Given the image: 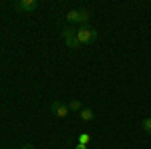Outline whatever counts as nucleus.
Instances as JSON below:
<instances>
[{
  "label": "nucleus",
  "mask_w": 151,
  "mask_h": 149,
  "mask_svg": "<svg viewBox=\"0 0 151 149\" xmlns=\"http://www.w3.org/2000/svg\"><path fill=\"white\" fill-rule=\"evenodd\" d=\"M77 38H79L81 45H91V42L97 40V30L93 26H81L77 30Z\"/></svg>",
  "instance_id": "obj_1"
},
{
  "label": "nucleus",
  "mask_w": 151,
  "mask_h": 149,
  "mask_svg": "<svg viewBox=\"0 0 151 149\" xmlns=\"http://www.w3.org/2000/svg\"><path fill=\"white\" fill-rule=\"evenodd\" d=\"M22 149H35L32 145H22Z\"/></svg>",
  "instance_id": "obj_12"
},
{
  "label": "nucleus",
  "mask_w": 151,
  "mask_h": 149,
  "mask_svg": "<svg viewBox=\"0 0 151 149\" xmlns=\"http://www.w3.org/2000/svg\"><path fill=\"white\" fill-rule=\"evenodd\" d=\"M67 20L69 22H79V10H70L67 14Z\"/></svg>",
  "instance_id": "obj_8"
},
{
  "label": "nucleus",
  "mask_w": 151,
  "mask_h": 149,
  "mask_svg": "<svg viewBox=\"0 0 151 149\" xmlns=\"http://www.w3.org/2000/svg\"><path fill=\"white\" fill-rule=\"evenodd\" d=\"M75 149H87V145H81V143H77V145H75Z\"/></svg>",
  "instance_id": "obj_11"
},
{
  "label": "nucleus",
  "mask_w": 151,
  "mask_h": 149,
  "mask_svg": "<svg viewBox=\"0 0 151 149\" xmlns=\"http://www.w3.org/2000/svg\"><path fill=\"white\" fill-rule=\"evenodd\" d=\"M89 141H91V135H89V133H81V135H79V141H77V143H81V145H87Z\"/></svg>",
  "instance_id": "obj_10"
},
{
  "label": "nucleus",
  "mask_w": 151,
  "mask_h": 149,
  "mask_svg": "<svg viewBox=\"0 0 151 149\" xmlns=\"http://www.w3.org/2000/svg\"><path fill=\"white\" fill-rule=\"evenodd\" d=\"M50 111L57 115V117L63 119V117L69 115V105H65L63 101H52V103H50Z\"/></svg>",
  "instance_id": "obj_3"
},
{
  "label": "nucleus",
  "mask_w": 151,
  "mask_h": 149,
  "mask_svg": "<svg viewBox=\"0 0 151 149\" xmlns=\"http://www.w3.org/2000/svg\"><path fill=\"white\" fill-rule=\"evenodd\" d=\"M91 20V12L87 10V8H83V10H79V22L83 24V26H87V22Z\"/></svg>",
  "instance_id": "obj_5"
},
{
  "label": "nucleus",
  "mask_w": 151,
  "mask_h": 149,
  "mask_svg": "<svg viewBox=\"0 0 151 149\" xmlns=\"http://www.w3.org/2000/svg\"><path fill=\"white\" fill-rule=\"evenodd\" d=\"M36 6H38L36 0H18V2L14 4L16 10H22V12H35Z\"/></svg>",
  "instance_id": "obj_4"
},
{
  "label": "nucleus",
  "mask_w": 151,
  "mask_h": 149,
  "mask_svg": "<svg viewBox=\"0 0 151 149\" xmlns=\"http://www.w3.org/2000/svg\"><path fill=\"white\" fill-rule=\"evenodd\" d=\"M141 127H143V131H145L147 135H151V117H147V119H143V123H141Z\"/></svg>",
  "instance_id": "obj_7"
},
{
  "label": "nucleus",
  "mask_w": 151,
  "mask_h": 149,
  "mask_svg": "<svg viewBox=\"0 0 151 149\" xmlns=\"http://www.w3.org/2000/svg\"><path fill=\"white\" fill-rule=\"evenodd\" d=\"M79 117H81V121H93L95 113L91 109H81V111H79Z\"/></svg>",
  "instance_id": "obj_6"
},
{
  "label": "nucleus",
  "mask_w": 151,
  "mask_h": 149,
  "mask_svg": "<svg viewBox=\"0 0 151 149\" xmlns=\"http://www.w3.org/2000/svg\"><path fill=\"white\" fill-rule=\"evenodd\" d=\"M63 38H65V42L69 48H79L81 42H79V38H77V30H73V28H65L63 30Z\"/></svg>",
  "instance_id": "obj_2"
},
{
  "label": "nucleus",
  "mask_w": 151,
  "mask_h": 149,
  "mask_svg": "<svg viewBox=\"0 0 151 149\" xmlns=\"http://www.w3.org/2000/svg\"><path fill=\"white\" fill-rule=\"evenodd\" d=\"M81 109H83V107H81V101H77V99L69 103V111H81Z\"/></svg>",
  "instance_id": "obj_9"
}]
</instances>
